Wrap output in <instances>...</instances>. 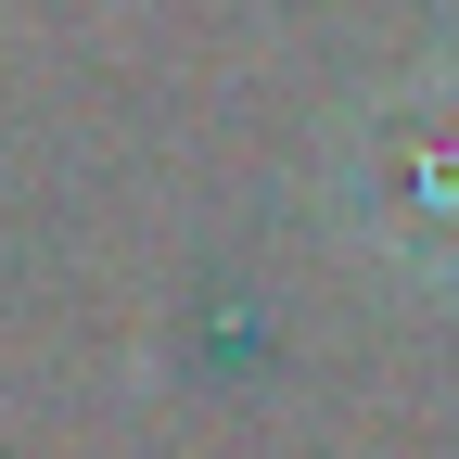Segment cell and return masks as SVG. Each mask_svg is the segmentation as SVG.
I'll list each match as a JSON object with an SVG mask.
<instances>
[{"instance_id": "obj_1", "label": "cell", "mask_w": 459, "mask_h": 459, "mask_svg": "<svg viewBox=\"0 0 459 459\" xmlns=\"http://www.w3.org/2000/svg\"><path fill=\"white\" fill-rule=\"evenodd\" d=\"M344 217L409 281H459V77H409L344 128Z\"/></svg>"}]
</instances>
